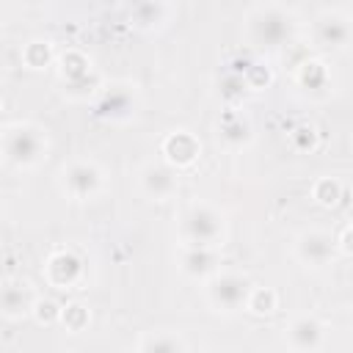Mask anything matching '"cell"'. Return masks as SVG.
<instances>
[{
    "label": "cell",
    "mask_w": 353,
    "mask_h": 353,
    "mask_svg": "<svg viewBox=\"0 0 353 353\" xmlns=\"http://www.w3.org/2000/svg\"><path fill=\"white\" fill-rule=\"evenodd\" d=\"M248 30H251V39H254L259 47L273 50V47H281L284 41L292 39L295 25H292L290 14H284V11H279V8H262V11H256V14L251 17Z\"/></svg>",
    "instance_id": "cell-1"
},
{
    "label": "cell",
    "mask_w": 353,
    "mask_h": 353,
    "mask_svg": "<svg viewBox=\"0 0 353 353\" xmlns=\"http://www.w3.org/2000/svg\"><path fill=\"white\" fill-rule=\"evenodd\" d=\"M6 157L11 160V163H17V165H33L39 157H41V152H44V138H41V132L36 130V127H30V124H17V127H11L8 132H6Z\"/></svg>",
    "instance_id": "cell-2"
},
{
    "label": "cell",
    "mask_w": 353,
    "mask_h": 353,
    "mask_svg": "<svg viewBox=\"0 0 353 353\" xmlns=\"http://www.w3.org/2000/svg\"><path fill=\"white\" fill-rule=\"evenodd\" d=\"M182 234L190 245H215L221 237V215L210 207H190L182 218Z\"/></svg>",
    "instance_id": "cell-3"
},
{
    "label": "cell",
    "mask_w": 353,
    "mask_h": 353,
    "mask_svg": "<svg viewBox=\"0 0 353 353\" xmlns=\"http://www.w3.org/2000/svg\"><path fill=\"white\" fill-rule=\"evenodd\" d=\"M248 281L237 273H223L210 284V301L218 312H237L243 303H248Z\"/></svg>",
    "instance_id": "cell-4"
},
{
    "label": "cell",
    "mask_w": 353,
    "mask_h": 353,
    "mask_svg": "<svg viewBox=\"0 0 353 353\" xmlns=\"http://www.w3.org/2000/svg\"><path fill=\"white\" fill-rule=\"evenodd\" d=\"M314 36L323 47H347L353 39V25L342 14H325L314 25Z\"/></svg>",
    "instance_id": "cell-5"
},
{
    "label": "cell",
    "mask_w": 353,
    "mask_h": 353,
    "mask_svg": "<svg viewBox=\"0 0 353 353\" xmlns=\"http://www.w3.org/2000/svg\"><path fill=\"white\" fill-rule=\"evenodd\" d=\"M63 185L74 199H88L99 188V171L91 163H72L63 171Z\"/></svg>",
    "instance_id": "cell-6"
},
{
    "label": "cell",
    "mask_w": 353,
    "mask_h": 353,
    "mask_svg": "<svg viewBox=\"0 0 353 353\" xmlns=\"http://www.w3.org/2000/svg\"><path fill=\"white\" fill-rule=\"evenodd\" d=\"M334 254V237L328 232H306L301 240H298V256L301 262L312 265V268H320L331 259Z\"/></svg>",
    "instance_id": "cell-7"
},
{
    "label": "cell",
    "mask_w": 353,
    "mask_h": 353,
    "mask_svg": "<svg viewBox=\"0 0 353 353\" xmlns=\"http://www.w3.org/2000/svg\"><path fill=\"white\" fill-rule=\"evenodd\" d=\"M33 306V292L25 281H8L3 287V314L6 317H22Z\"/></svg>",
    "instance_id": "cell-8"
},
{
    "label": "cell",
    "mask_w": 353,
    "mask_h": 353,
    "mask_svg": "<svg viewBox=\"0 0 353 353\" xmlns=\"http://www.w3.org/2000/svg\"><path fill=\"white\" fill-rule=\"evenodd\" d=\"M141 182H143V190L154 199H165L176 190V176L168 165H149L141 176Z\"/></svg>",
    "instance_id": "cell-9"
},
{
    "label": "cell",
    "mask_w": 353,
    "mask_h": 353,
    "mask_svg": "<svg viewBox=\"0 0 353 353\" xmlns=\"http://www.w3.org/2000/svg\"><path fill=\"white\" fill-rule=\"evenodd\" d=\"M287 336H290V342L295 347H303V350L306 347H317L323 342V325L314 317H301V320H295L290 325Z\"/></svg>",
    "instance_id": "cell-10"
},
{
    "label": "cell",
    "mask_w": 353,
    "mask_h": 353,
    "mask_svg": "<svg viewBox=\"0 0 353 353\" xmlns=\"http://www.w3.org/2000/svg\"><path fill=\"white\" fill-rule=\"evenodd\" d=\"M182 268L188 276H207L215 268V256H212L210 245H190L182 256Z\"/></svg>",
    "instance_id": "cell-11"
},
{
    "label": "cell",
    "mask_w": 353,
    "mask_h": 353,
    "mask_svg": "<svg viewBox=\"0 0 353 353\" xmlns=\"http://www.w3.org/2000/svg\"><path fill=\"white\" fill-rule=\"evenodd\" d=\"M99 116H110V119H124V116H130L132 113V99H130V94L127 91H121V88H113V91H108L105 94V99L99 102Z\"/></svg>",
    "instance_id": "cell-12"
},
{
    "label": "cell",
    "mask_w": 353,
    "mask_h": 353,
    "mask_svg": "<svg viewBox=\"0 0 353 353\" xmlns=\"http://www.w3.org/2000/svg\"><path fill=\"white\" fill-rule=\"evenodd\" d=\"M165 152H168V157H171L174 163L185 165V163H190V160L199 154V146H196V141H193L188 132H176V135L168 138Z\"/></svg>",
    "instance_id": "cell-13"
},
{
    "label": "cell",
    "mask_w": 353,
    "mask_h": 353,
    "mask_svg": "<svg viewBox=\"0 0 353 353\" xmlns=\"http://www.w3.org/2000/svg\"><path fill=\"white\" fill-rule=\"evenodd\" d=\"M77 273H80V262L72 254H58V256L50 259V276H52V281L69 284V281H74Z\"/></svg>",
    "instance_id": "cell-14"
},
{
    "label": "cell",
    "mask_w": 353,
    "mask_h": 353,
    "mask_svg": "<svg viewBox=\"0 0 353 353\" xmlns=\"http://www.w3.org/2000/svg\"><path fill=\"white\" fill-rule=\"evenodd\" d=\"M273 303H276V298H273L270 290H254V292L248 295V309L256 312V314H268V312H273Z\"/></svg>",
    "instance_id": "cell-15"
},
{
    "label": "cell",
    "mask_w": 353,
    "mask_h": 353,
    "mask_svg": "<svg viewBox=\"0 0 353 353\" xmlns=\"http://www.w3.org/2000/svg\"><path fill=\"white\" fill-rule=\"evenodd\" d=\"M314 196L320 204H336L339 201V182L334 179H320L314 188Z\"/></svg>",
    "instance_id": "cell-16"
},
{
    "label": "cell",
    "mask_w": 353,
    "mask_h": 353,
    "mask_svg": "<svg viewBox=\"0 0 353 353\" xmlns=\"http://www.w3.org/2000/svg\"><path fill=\"white\" fill-rule=\"evenodd\" d=\"M141 347L143 350H176L182 347V342L179 339H146Z\"/></svg>",
    "instance_id": "cell-17"
},
{
    "label": "cell",
    "mask_w": 353,
    "mask_h": 353,
    "mask_svg": "<svg viewBox=\"0 0 353 353\" xmlns=\"http://www.w3.org/2000/svg\"><path fill=\"white\" fill-rule=\"evenodd\" d=\"M226 141H243V138H248V127L243 124V121H237V127H223V132H221Z\"/></svg>",
    "instance_id": "cell-18"
},
{
    "label": "cell",
    "mask_w": 353,
    "mask_h": 353,
    "mask_svg": "<svg viewBox=\"0 0 353 353\" xmlns=\"http://www.w3.org/2000/svg\"><path fill=\"white\" fill-rule=\"evenodd\" d=\"M345 248H347V251H353V229L345 234Z\"/></svg>",
    "instance_id": "cell-19"
}]
</instances>
